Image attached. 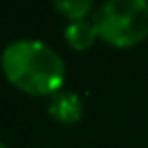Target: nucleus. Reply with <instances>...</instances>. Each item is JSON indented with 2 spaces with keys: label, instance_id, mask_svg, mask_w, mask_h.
I'll use <instances>...</instances> for the list:
<instances>
[{
  "label": "nucleus",
  "instance_id": "obj_1",
  "mask_svg": "<svg viewBox=\"0 0 148 148\" xmlns=\"http://www.w3.org/2000/svg\"><path fill=\"white\" fill-rule=\"evenodd\" d=\"M0 65L15 87L33 96H55L65 83L63 59L39 39H15L7 44Z\"/></svg>",
  "mask_w": 148,
  "mask_h": 148
},
{
  "label": "nucleus",
  "instance_id": "obj_2",
  "mask_svg": "<svg viewBox=\"0 0 148 148\" xmlns=\"http://www.w3.org/2000/svg\"><path fill=\"white\" fill-rule=\"evenodd\" d=\"M98 37L113 48H131L148 37L146 0H109L94 13Z\"/></svg>",
  "mask_w": 148,
  "mask_h": 148
},
{
  "label": "nucleus",
  "instance_id": "obj_3",
  "mask_svg": "<svg viewBox=\"0 0 148 148\" xmlns=\"http://www.w3.org/2000/svg\"><path fill=\"white\" fill-rule=\"evenodd\" d=\"M48 113L61 124H76L83 118V100L74 92H59L52 96Z\"/></svg>",
  "mask_w": 148,
  "mask_h": 148
},
{
  "label": "nucleus",
  "instance_id": "obj_4",
  "mask_svg": "<svg viewBox=\"0 0 148 148\" xmlns=\"http://www.w3.org/2000/svg\"><path fill=\"white\" fill-rule=\"evenodd\" d=\"M65 42H68L70 48L74 50H87V48L94 46V42L98 39V31L94 26V20H76V22H68L63 31Z\"/></svg>",
  "mask_w": 148,
  "mask_h": 148
},
{
  "label": "nucleus",
  "instance_id": "obj_5",
  "mask_svg": "<svg viewBox=\"0 0 148 148\" xmlns=\"http://www.w3.org/2000/svg\"><path fill=\"white\" fill-rule=\"evenodd\" d=\"M55 9L63 13V18H68L70 22H76V20H87L94 5L89 0H68V2H57Z\"/></svg>",
  "mask_w": 148,
  "mask_h": 148
},
{
  "label": "nucleus",
  "instance_id": "obj_6",
  "mask_svg": "<svg viewBox=\"0 0 148 148\" xmlns=\"http://www.w3.org/2000/svg\"><path fill=\"white\" fill-rule=\"evenodd\" d=\"M0 148H7V146H5V144H2V142H0Z\"/></svg>",
  "mask_w": 148,
  "mask_h": 148
}]
</instances>
